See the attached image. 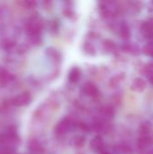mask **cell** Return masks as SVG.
I'll use <instances>...</instances> for the list:
<instances>
[{"instance_id":"cell-30","label":"cell","mask_w":153,"mask_h":154,"mask_svg":"<svg viewBox=\"0 0 153 154\" xmlns=\"http://www.w3.org/2000/svg\"><path fill=\"white\" fill-rule=\"evenodd\" d=\"M4 154H11V153H10V152H5Z\"/></svg>"},{"instance_id":"cell-18","label":"cell","mask_w":153,"mask_h":154,"mask_svg":"<svg viewBox=\"0 0 153 154\" xmlns=\"http://www.w3.org/2000/svg\"><path fill=\"white\" fill-rule=\"evenodd\" d=\"M46 54H47L50 58H51L54 61H59L60 59V52H59L56 49L51 48V47L46 49Z\"/></svg>"},{"instance_id":"cell-8","label":"cell","mask_w":153,"mask_h":154,"mask_svg":"<svg viewBox=\"0 0 153 154\" xmlns=\"http://www.w3.org/2000/svg\"><path fill=\"white\" fill-rule=\"evenodd\" d=\"M82 92L87 96V97H96L99 93L98 91V88L96 87V84L92 83V82H87L86 83L83 88H82Z\"/></svg>"},{"instance_id":"cell-5","label":"cell","mask_w":153,"mask_h":154,"mask_svg":"<svg viewBox=\"0 0 153 154\" xmlns=\"http://www.w3.org/2000/svg\"><path fill=\"white\" fill-rule=\"evenodd\" d=\"M141 33L148 39L153 36V18H149L144 21L141 25Z\"/></svg>"},{"instance_id":"cell-4","label":"cell","mask_w":153,"mask_h":154,"mask_svg":"<svg viewBox=\"0 0 153 154\" xmlns=\"http://www.w3.org/2000/svg\"><path fill=\"white\" fill-rule=\"evenodd\" d=\"M32 96L29 92H23L11 99V103L14 106H24L31 103Z\"/></svg>"},{"instance_id":"cell-25","label":"cell","mask_w":153,"mask_h":154,"mask_svg":"<svg viewBox=\"0 0 153 154\" xmlns=\"http://www.w3.org/2000/svg\"><path fill=\"white\" fill-rule=\"evenodd\" d=\"M143 52L147 55L153 58V42H148L144 47H143Z\"/></svg>"},{"instance_id":"cell-22","label":"cell","mask_w":153,"mask_h":154,"mask_svg":"<svg viewBox=\"0 0 153 154\" xmlns=\"http://www.w3.org/2000/svg\"><path fill=\"white\" fill-rule=\"evenodd\" d=\"M85 143H86V139L83 135H76L73 138V144L78 148L83 147L85 145Z\"/></svg>"},{"instance_id":"cell-10","label":"cell","mask_w":153,"mask_h":154,"mask_svg":"<svg viewBox=\"0 0 153 154\" xmlns=\"http://www.w3.org/2000/svg\"><path fill=\"white\" fill-rule=\"evenodd\" d=\"M81 76V70L78 67L74 66L70 69L69 75H68V79L70 83H77Z\"/></svg>"},{"instance_id":"cell-13","label":"cell","mask_w":153,"mask_h":154,"mask_svg":"<svg viewBox=\"0 0 153 154\" xmlns=\"http://www.w3.org/2000/svg\"><path fill=\"white\" fill-rule=\"evenodd\" d=\"M115 108L112 107V106H103L100 109V116L103 118H106V119H111V118H113L115 116Z\"/></svg>"},{"instance_id":"cell-6","label":"cell","mask_w":153,"mask_h":154,"mask_svg":"<svg viewBox=\"0 0 153 154\" xmlns=\"http://www.w3.org/2000/svg\"><path fill=\"white\" fill-rule=\"evenodd\" d=\"M104 146H105L104 140L100 135H96V136L93 137L89 142V147L93 152H102Z\"/></svg>"},{"instance_id":"cell-1","label":"cell","mask_w":153,"mask_h":154,"mask_svg":"<svg viewBox=\"0 0 153 154\" xmlns=\"http://www.w3.org/2000/svg\"><path fill=\"white\" fill-rule=\"evenodd\" d=\"M42 28H43V22L41 18L37 14L31 16L25 23V31L27 35L41 34Z\"/></svg>"},{"instance_id":"cell-14","label":"cell","mask_w":153,"mask_h":154,"mask_svg":"<svg viewBox=\"0 0 153 154\" xmlns=\"http://www.w3.org/2000/svg\"><path fill=\"white\" fill-rule=\"evenodd\" d=\"M151 125L150 122L146 121L143 122L140 128H139V133H140V136H148L151 135Z\"/></svg>"},{"instance_id":"cell-17","label":"cell","mask_w":153,"mask_h":154,"mask_svg":"<svg viewBox=\"0 0 153 154\" xmlns=\"http://www.w3.org/2000/svg\"><path fill=\"white\" fill-rule=\"evenodd\" d=\"M124 73H119V74L114 76V77L110 79V81H109L110 87H111V88H115V87H117V86L124 80Z\"/></svg>"},{"instance_id":"cell-16","label":"cell","mask_w":153,"mask_h":154,"mask_svg":"<svg viewBox=\"0 0 153 154\" xmlns=\"http://www.w3.org/2000/svg\"><path fill=\"white\" fill-rule=\"evenodd\" d=\"M115 151H117V153L119 154H133V148L126 144V143H122L119 144L115 147Z\"/></svg>"},{"instance_id":"cell-3","label":"cell","mask_w":153,"mask_h":154,"mask_svg":"<svg viewBox=\"0 0 153 154\" xmlns=\"http://www.w3.org/2000/svg\"><path fill=\"white\" fill-rule=\"evenodd\" d=\"M116 5L112 2L106 3H100L99 4V13L104 17H112L116 14L117 13Z\"/></svg>"},{"instance_id":"cell-23","label":"cell","mask_w":153,"mask_h":154,"mask_svg":"<svg viewBox=\"0 0 153 154\" xmlns=\"http://www.w3.org/2000/svg\"><path fill=\"white\" fill-rule=\"evenodd\" d=\"M84 51L87 55H95L96 54V48L91 42H86L84 44Z\"/></svg>"},{"instance_id":"cell-29","label":"cell","mask_w":153,"mask_h":154,"mask_svg":"<svg viewBox=\"0 0 153 154\" xmlns=\"http://www.w3.org/2000/svg\"><path fill=\"white\" fill-rule=\"evenodd\" d=\"M100 154H111V153H109L108 152H105V151H103V152H102Z\"/></svg>"},{"instance_id":"cell-24","label":"cell","mask_w":153,"mask_h":154,"mask_svg":"<svg viewBox=\"0 0 153 154\" xmlns=\"http://www.w3.org/2000/svg\"><path fill=\"white\" fill-rule=\"evenodd\" d=\"M143 73L147 77V79L153 76V62H149L144 66Z\"/></svg>"},{"instance_id":"cell-11","label":"cell","mask_w":153,"mask_h":154,"mask_svg":"<svg viewBox=\"0 0 153 154\" xmlns=\"http://www.w3.org/2000/svg\"><path fill=\"white\" fill-rule=\"evenodd\" d=\"M14 76L10 74L5 69L0 67V86L4 87L7 85L11 80H13Z\"/></svg>"},{"instance_id":"cell-9","label":"cell","mask_w":153,"mask_h":154,"mask_svg":"<svg viewBox=\"0 0 153 154\" xmlns=\"http://www.w3.org/2000/svg\"><path fill=\"white\" fill-rule=\"evenodd\" d=\"M147 88V82L142 78H135L132 83L131 88L134 92H143Z\"/></svg>"},{"instance_id":"cell-20","label":"cell","mask_w":153,"mask_h":154,"mask_svg":"<svg viewBox=\"0 0 153 154\" xmlns=\"http://www.w3.org/2000/svg\"><path fill=\"white\" fill-rule=\"evenodd\" d=\"M116 48L115 43L111 40H105L103 42V49L106 52H113Z\"/></svg>"},{"instance_id":"cell-19","label":"cell","mask_w":153,"mask_h":154,"mask_svg":"<svg viewBox=\"0 0 153 154\" xmlns=\"http://www.w3.org/2000/svg\"><path fill=\"white\" fill-rule=\"evenodd\" d=\"M123 51L129 52V53H133V54H138L139 53V47H137L134 44L132 43H124L122 46Z\"/></svg>"},{"instance_id":"cell-27","label":"cell","mask_w":153,"mask_h":154,"mask_svg":"<svg viewBox=\"0 0 153 154\" xmlns=\"http://www.w3.org/2000/svg\"><path fill=\"white\" fill-rule=\"evenodd\" d=\"M148 79H149L150 83H151V85H152V86H153V76H151V77H150V78H149Z\"/></svg>"},{"instance_id":"cell-21","label":"cell","mask_w":153,"mask_h":154,"mask_svg":"<svg viewBox=\"0 0 153 154\" xmlns=\"http://www.w3.org/2000/svg\"><path fill=\"white\" fill-rule=\"evenodd\" d=\"M28 36V41L29 42L33 45V46H39L41 44V34H37V35H27Z\"/></svg>"},{"instance_id":"cell-2","label":"cell","mask_w":153,"mask_h":154,"mask_svg":"<svg viewBox=\"0 0 153 154\" xmlns=\"http://www.w3.org/2000/svg\"><path fill=\"white\" fill-rule=\"evenodd\" d=\"M75 126L76 125L70 117H64L61 120H60L58 124L55 125L54 132L58 136L64 135L69 132H70L71 129Z\"/></svg>"},{"instance_id":"cell-15","label":"cell","mask_w":153,"mask_h":154,"mask_svg":"<svg viewBox=\"0 0 153 154\" xmlns=\"http://www.w3.org/2000/svg\"><path fill=\"white\" fill-rule=\"evenodd\" d=\"M29 150L33 154H42L43 153V149L41 147V145L36 141V140H32L29 143Z\"/></svg>"},{"instance_id":"cell-26","label":"cell","mask_w":153,"mask_h":154,"mask_svg":"<svg viewBox=\"0 0 153 154\" xmlns=\"http://www.w3.org/2000/svg\"><path fill=\"white\" fill-rule=\"evenodd\" d=\"M22 5L25 8H33V7H35L37 3L35 1H23V2H22Z\"/></svg>"},{"instance_id":"cell-7","label":"cell","mask_w":153,"mask_h":154,"mask_svg":"<svg viewBox=\"0 0 153 154\" xmlns=\"http://www.w3.org/2000/svg\"><path fill=\"white\" fill-rule=\"evenodd\" d=\"M153 144V135L148 136H140L137 142V146L142 152L147 151V149Z\"/></svg>"},{"instance_id":"cell-12","label":"cell","mask_w":153,"mask_h":154,"mask_svg":"<svg viewBox=\"0 0 153 154\" xmlns=\"http://www.w3.org/2000/svg\"><path fill=\"white\" fill-rule=\"evenodd\" d=\"M118 34L124 40H128L131 37V31L125 23H122L118 26Z\"/></svg>"},{"instance_id":"cell-28","label":"cell","mask_w":153,"mask_h":154,"mask_svg":"<svg viewBox=\"0 0 153 154\" xmlns=\"http://www.w3.org/2000/svg\"><path fill=\"white\" fill-rule=\"evenodd\" d=\"M145 154H153V148L151 150V151H149V152H145Z\"/></svg>"}]
</instances>
